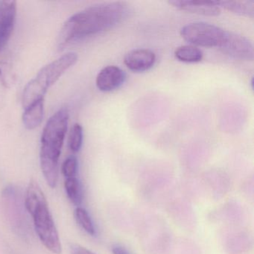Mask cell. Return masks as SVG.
I'll return each mask as SVG.
<instances>
[{
  "instance_id": "cell-1",
  "label": "cell",
  "mask_w": 254,
  "mask_h": 254,
  "mask_svg": "<svg viewBox=\"0 0 254 254\" xmlns=\"http://www.w3.org/2000/svg\"><path fill=\"white\" fill-rule=\"evenodd\" d=\"M127 14L128 7L125 2H106L88 7L65 22L59 35V48L63 49L72 41L112 29Z\"/></svg>"
},
{
  "instance_id": "cell-2",
  "label": "cell",
  "mask_w": 254,
  "mask_h": 254,
  "mask_svg": "<svg viewBox=\"0 0 254 254\" xmlns=\"http://www.w3.org/2000/svg\"><path fill=\"white\" fill-rule=\"evenodd\" d=\"M69 112L65 108L58 111L47 121L41 139L40 163L47 184L52 189L57 186L59 159L67 131Z\"/></svg>"
},
{
  "instance_id": "cell-3",
  "label": "cell",
  "mask_w": 254,
  "mask_h": 254,
  "mask_svg": "<svg viewBox=\"0 0 254 254\" xmlns=\"http://www.w3.org/2000/svg\"><path fill=\"white\" fill-rule=\"evenodd\" d=\"M24 205L26 212L32 216L35 232L41 243L53 254H62V242L48 201L35 180H31L26 189Z\"/></svg>"
},
{
  "instance_id": "cell-4",
  "label": "cell",
  "mask_w": 254,
  "mask_h": 254,
  "mask_svg": "<svg viewBox=\"0 0 254 254\" xmlns=\"http://www.w3.org/2000/svg\"><path fill=\"white\" fill-rule=\"evenodd\" d=\"M78 61L75 53H68L46 65L25 87L22 98L23 108L44 99L49 89Z\"/></svg>"
},
{
  "instance_id": "cell-5",
  "label": "cell",
  "mask_w": 254,
  "mask_h": 254,
  "mask_svg": "<svg viewBox=\"0 0 254 254\" xmlns=\"http://www.w3.org/2000/svg\"><path fill=\"white\" fill-rule=\"evenodd\" d=\"M226 30L205 22H194L181 29V35L190 44L200 47H219Z\"/></svg>"
},
{
  "instance_id": "cell-6",
  "label": "cell",
  "mask_w": 254,
  "mask_h": 254,
  "mask_svg": "<svg viewBox=\"0 0 254 254\" xmlns=\"http://www.w3.org/2000/svg\"><path fill=\"white\" fill-rule=\"evenodd\" d=\"M2 198L5 213L12 228L20 236H25L29 229L27 228L28 223L25 211L23 209V206H25L24 201L23 203L22 202L23 199L20 191L18 192L14 187H8L4 190Z\"/></svg>"
},
{
  "instance_id": "cell-7",
  "label": "cell",
  "mask_w": 254,
  "mask_h": 254,
  "mask_svg": "<svg viewBox=\"0 0 254 254\" xmlns=\"http://www.w3.org/2000/svg\"><path fill=\"white\" fill-rule=\"evenodd\" d=\"M220 50L230 57L244 61L254 60V45L245 36L226 31Z\"/></svg>"
},
{
  "instance_id": "cell-8",
  "label": "cell",
  "mask_w": 254,
  "mask_h": 254,
  "mask_svg": "<svg viewBox=\"0 0 254 254\" xmlns=\"http://www.w3.org/2000/svg\"><path fill=\"white\" fill-rule=\"evenodd\" d=\"M17 2L14 0L0 1V53L9 41L15 26Z\"/></svg>"
},
{
  "instance_id": "cell-9",
  "label": "cell",
  "mask_w": 254,
  "mask_h": 254,
  "mask_svg": "<svg viewBox=\"0 0 254 254\" xmlns=\"http://www.w3.org/2000/svg\"><path fill=\"white\" fill-rule=\"evenodd\" d=\"M124 71L115 65L105 66L96 76V84L100 91L108 93L120 88L126 81Z\"/></svg>"
},
{
  "instance_id": "cell-10",
  "label": "cell",
  "mask_w": 254,
  "mask_h": 254,
  "mask_svg": "<svg viewBox=\"0 0 254 254\" xmlns=\"http://www.w3.org/2000/svg\"><path fill=\"white\" fill-rule=\"evenodd\" d=\"M156 55L148 49H136L128 52L125 56L124 64L130 70L140 72L154 66Z\"/></svg>"
},
{
  "instance_id": "cell-11",
  "label": "cell",
  "mask_w": 254,
  "mask_h": 254,
  "mask_svg": "<svg viewBox=\"0 0 254 254\" xmlns=\"http://www.w3.org/2000/svg\"><path fill=\"white\" fill-rule=\"evenodd\" d=\"M169 3L181 11H187L200 15H219L221 8L218 6L217 1H187V0H172Z\"/></svg>"
},
{
  "instance_id": "cell-12",
  "label": "cell",
  "mask_w": 254,
  "mask_h": 254,
  "mask_svg": "<svg viewBox=\"0 0 254 254\" xmlns=\"http://www.w3.org/2000/svg\"><path fill=\"white\" fill-rule=\"evenodd\" d=\"M44 116V99L34 102L24 108L23 123L28 130H35L42 123Z\"/></svg>"
},
{
  "instance_id": "cell-13",
  "label": "cell",
  "mask_w": 254,
  "mask_h": 254,
  "mask_svg": "<svg viewBox=\"0 0 254 254\" xmlns=\"http://www.w3.org/2000/svg\"><path fill=\"white\" fill-rule=\"evenodd\" d=\"M217 3L220 8H224L235 14L254 17V1H217Z\"/></svg>"
},
{
  "instance_id": "cell-14",
  "label": "cell",
  "mask_w": 254,
  "mask_h": 254,
  "mask_svg": "<svg viewBox=\"0 0 254 254\" xmlns=\"http://www.w3.org/2000/svg\"><path fill=\"white\" fill-rule=\"evenodd\" d=\"M175 56L179 62L184 63H197L203 59V53L200 49L192 45H184L178 47Z\"/></svg>"
},
{
  "instance_id": "cell-15",
  "label": "cell",
  "mask_w": 254,
  "mask_h": 254,
  "mask_svg": "<svg viewBox=\"0 0 254 254\" xmlns=\"http://www.w3.org/2000/svg\"><path fill=\"white\" fill-rule=\"evenodd\" d=\"M64 188L69 200L75 206H81L83 201V190L79 180L75 178H66L64 181Z\"/></svg>"
},
{
  "instance_id": "cell-16",
  "label": "cell",
  "mask_w": 254,
  "mask_h": 254,
  "mask_svg": "<svg viewBox=\"0 0 254 254\" xmlns=\"http://www.w3.org/2000/svg\"><path fill=\"white\" fill-rule=\"evenodd\" d=\"M75 221L78 223V225L90 236H94L96 235V228L94 224L92 221L89 212L81 206L75 208L74 212Z\"/></svg>"
},
{
  "instance_id": "cell-17",
  "label": "cell",
  "mask_w": 254,
  "mask_h": 254,
  "mask_svg": "<svg viewBox=\"0 0 254 254\" xmlns=\"http://www.w3.org/2000/svg\"><path fill=\"white\" fill-rule=\"evenodd\" d=\"M84 139V131L81 125L76 123L71 128L68 139L69 149L73 153H77L81 150Z\"/></svg>"
},
{
  "instance_id": "cell-18",
  "label": "cell",
  "mask_w": 254,
  "mask_h": 254,
  "mask_svg": "<svg viewBox=\"0 0 254 254\" xmlns=\"http://www.w3.org/2000/svg\"><path fill=\"white\" fill-rule=\"evenodd\" d=\"M78 170V159L75 156H69L64 162L62 166V172L65 179L77 177Z\"/></svg>"
},
{
  "instance_id": "cell-19",
  "label": "cell",
  "mask_w": 254,
  "mask_h": 254,
  "mask_svg": "<svg viewBox=\"0 0 254 254\" xmlns=\"http://www.w3.org/2000/svg\"><path fill=\"white\" fill-rule=\"evenodd\" d=\"M71 254H95L87 248L78 245V244H72L70 245Z\"/></svg>"
},
{
  "instance_id": "cell-20",
  "label": "cell",
  "mask_w": 254,
  "mask_h": 254,
  "mask_svg": "<svg viewBox=\"0 0 254 254\" xmlns=\"http://www.w3.org/2000/svg\"><path fill=\"white\" fill-rule=\"evenodd\" d=\"M112 252L114 254H131L126 248L118 245L112 247Z\"/></svg>"
}]
</instances>
